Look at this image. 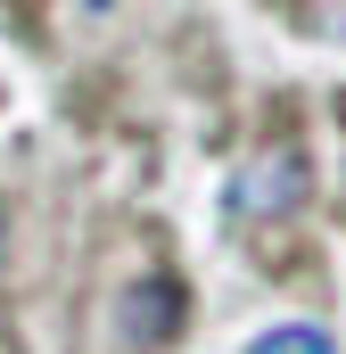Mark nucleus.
<instances>
[{"mask_svg": "<svg viewBox=\"0 0 346 354\" xmlns=\"http://www.w3.org/2000/svg\"><path fill=\"white\" fill-rule=\"evenodd\" d=\"M305 189H313L305 149H297V140H272V149H256V157L231 174V223H272V214H289Z\"/></svg>", "mask_w": 346, "mask_h": 354, "instance_id": "1", "label": "nucleus"}, {"mask_svg": "<svg viewBox=\"0 0 346 354\" xmlns=\"http://www.w3.org/2000/svg\"><path fill=\"white\" fill-rule=\"evenodd\" d=\"M181 322H190V297H181V280H165V272L132 280V288H124V305H116V338H124V354L173 346V330H181Z\"/></svg>", "mask_w": 346, "mask_h": 354, "instance_id": "2", "label": "nucleus"}, {"mask_svg": "<svg viewBox=\"0 0 346 354\" xmlns=\"http://www.w3.org/2000/svg\"><path fill=\"white\" fill-rule=\"evenodd\" d=\"M248 354H338V346H330V330H313V322H280V330H264Z\"/></svg>", "mask_w": 346, "mask_h": 354, "instance_id": "3", "label": "nucleus"}, {"mask_svg": "<svg viewBox=\"0 0 346 354\" xmlns=\"http://www.w3.org/2000/svg\"><path fill=\"white\" fill-rule=\"evenodd\" d=\"M297 25L322 41H346V0H297Z\"/></svg>", "mask_w": 346, "mask_h": 354, "instance_id": "4", "label": "nucleus"}, {"mask_svg": "<svg viewBox=\"0 0 346 354\" xmlns=\"http://www.w3.org/2000/svg\"><path fill=\"white\" fill-rule=\"evenodd\" d=\"M8 8H33V0H8Z\"/></svg>", "mask_w": 346, "mask_h": 354, "instance_id": "5", "label": "nucleus"}, {"mask_svg": "<svg viewBox=\"0 0 346 354\" xmlns=\"http://www.w3.org/2000/svg\"><path fill=\"white\" fill-rule=\"evenodd\" d=\"M91 8H107V0H91Z\"/></svg>", "mask_w": 346, "mask_h": 354, "instance_id": "6", "label": "nucleus"}]
</instances>
